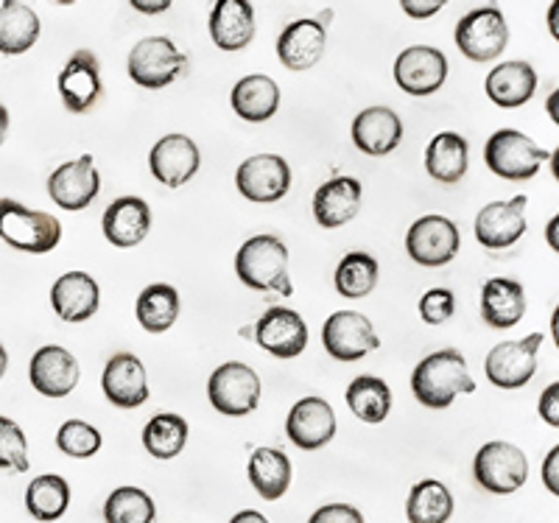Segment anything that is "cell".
Wrapping results in <instances>:
<instances>
[{"instance_id": "obj_1", "label": "cell", "mask_w": 559, "mask_h": 523, "mask_svg": "<svg viewBox=\"0 0 559 523\" xmlns=\"http://www.w3.org/2000/svg\"><path fill=\"white\" fill-rule=\"evenodd\" d=\"M412 390L423 406L448 408L456 395H473L476 381L467 372V361L459 350H437L417 364L412 376Z\"/></svg>"}, {"instance_id": "obj_2", "label": "cell", "mask_w": 559, "mask_h": 523, "mask_svg": "<svg viewBox=\"0 0 559 523\" xmlns=\"http://www.w3.org/2000/svg\"><path fill=\"white\" fill-rule=\"evenodd\" d=\"M236 272L243 286L254 292H272L292 297L294 286L288 277V249L277 236H254L238 249Z\"/></svg>"}, {"instance_id": "obj_3", "label": "cell", "mask_w": 559, "mask_h": 523, "mask_svg": "<svg viewBox=\"0 0 559 523\" xmlns=\"http://www.w3.org/2000/svg\"><path fill=\"white\" fill-rule=\"evenodd\" d=\"M0 238L20 252H51L62 241V224L43 211H28L14 199H0Z\"/></svg>"}, {"instance_id": "obj_4", "label": "cell", "mask_w": 559, "mask_h": 523, "mask_svg": "<svg viewBox=\"0 0 559 523\" xmlns=\"http://www.w3.org/2000/svg\"><path fill=\"white\" fill-rule=\"evenodd\" d=\"M484 161H487L489 171L498 174L501 179L526 182V179L540 171L543 163L551 161V154L537 146L532 138L518 132V129H501L487 141Z\"/></svg>"}, {"instance_id": "obj_5", "label": "cell", "mask_w": 559, "mask_h": 523, "mask_svg": "<svg viewBox=\"0 0 559 523\" xmlns=\"http://www.w3.org/2000/svg\"><path fill=\"white\" fill-rule=\"evenodd\" d=\"M188 64V57L168 37H146L129 54V76L140 87L159 90L185 76Z\"/></svg>"}, {"instance_id": "obj_6", "label": "cell", "mask_w": 559, "mask_h": 523, "mask_svg": "<svg viewBox=\"0 0 559 523\" xmlns=\"http://www.w3.org/2000/svg\"><path fill=\"white\" fill-rule=\"evenodd\" d=\"M476 482L484 490L496 492V496H509V492L521 490L528 479V460L526 453L512 442H487L476 453L473 462Z\"/></svg>"}, {"instance_id": "obj_7", "label": "cell", "mask_w": 559, "mask_h": 523, "mask_svg": "<svg viewBox=\"0 0 559 523\" xmlns=\"http://www.w3.org/2000/svg\"><path fill=\"white\" fill-rule=\"evenodd\" d=\"M207 397L222 415L243 417L261 401V378L247 364L227 361L210 376Z\"/></svg>"}, {"instance_id": "obj_8", "label": "cell", "mask_w": 559, "mask_h": 523, "mask_svg": "<svg viewBox=\"0 0 559 523\" xmlns=\"http://www.w3.org/2000/svg\"><path fill=\"white\" fill-rule=\"evenodd\" d=\"M509 26L507 17L498 7L473 9L464 14L456 26L459 51L473 62H492L507 51Z\"/></svg>"}, {"instance_id": "obj_9", "label": "cell", "mask_w": 559, "mask_h": 523, "mask_svg": "<svg viewBox=\"0 0 559 523\" xmlns=\"http://www.w3.org/2000/svg\"><path fill=\"white\" fill-rule=\"evenodd\" d=\"M543 333H532L518 342H501L489 350L484 361L489 383H496L498 390H521L537 372V350L543 345Z\"/></svg>"}, {"instance_id": "obj_10", "label": "cell", "mask_w": 559, "mask_h": 523, "mask_svg": "<svg viewBox=\"0 0 559 523\" xmlns=\"http://www.w3.org/2000/svg\"><path fill=\"white\" fill-rule=\"evenodd\" d=\"M322 345L336 361H358L381 347L372 322L358 311H336L322 328Z\"/></svg>"}, {"instance_id": "obj_11", "label": "cell", "mask_w": 559, "mask_h": 523, "mask_svg": "<svg viewBox=\"0 0 559 523\" xmlns=\"http://www.w3.org/2000/svg\"><path fill=\"white\" fill-rule=\"evenodd\" d=\"M462 247L459 227L445 216H423L408 227L406 249L419 266H445Z\"/></svg>"}, {"instance_id": "obj_12", "label": "cell", "mask_w": 559, "mask_h": 523, "mask_svg": "<svg viewBox=\"0 0 559 523\" xmlns=\"http://www.w3.org/2000/svg\"><path fill=\"white\" fill-rule=\"evenodd\" d=\"M448 79V59L431 45H414L394 62V82L408 96H431Z\"/></svg>"}, {"instance_id": "obj_13", "label": "cell", "mask_w": 559, "mask_h": 523, "mask_svg": "<svg viewBox=\"0 0 559 523\" xmlns=\"http://www.w3.org/2000/svg\"><path fill=\"white\" fill-rule=\"evenodd\" d=\"M236 182L249 202H280L292 188V168L277 154H258L241 163Z\"/></svg>"}, {"instance_id": "obj_14", "label": "cell", "mask_w": 559, "mask_h": 523, "mask_svg": "<svg viewBox=\"0 0 559 523\" xmlns=\"http://www.w3.org/2000/svg\"><path fill=\"white\" fill-rule=\"evenodd\" d=\"M102 191V177L90 154H82L79 161L62 163L48 177V193L62 211H84Z\"/></svg>"}, {"instance_id": "obj_15", "label": "cell", "mask_w": 559, "mask_h": 523, "mask_svg": "<svg viewBox=\"0 0 559 523\" xmlns=\"http://www.w3.org/2000/svg\"><path fill=\"white\" fill-rule=\"evenodd\" d=\"M104 395L118 408H138L148 401L146 367L132 353H115L104 367Z\"/></svg>"}, {"instance_id": "obj_16", "label": "cell", "mask_w": 559, "mask_h": 523, "mask_svg": "<svg viewBox=\"0 0 559 523\" xmlns=\"http://www.w3.org/2000/svg\"><path fill=\"white\" fill-rule=\"evenodd\" d=\"M526 197L512 202H489L476 216V238L487 249H507L526 233Z\"/></svg>"}, {"instance_id": "obj_17", "label": "cell", "mask_w": 559, "mask_h": 523, "mask_svg": "<svg viewBox=\"0 0 559 523\" xmlns=\"http://www.w3.org/2000/svg\"><path fill=\"white\" fill-rule=\"evenodd\" d=\"M254 342L272 356L294 358L306 350L308 325L292 308H269L254 325Z\"/></svg>"}, {"instance_id": "obj_18", "label": "cell", "mask_w": 559, "mask_h": 523, "mask_svg": "<svg viewBox=\"0 0 559 523\" xmlns=\"http://www.w3.org/2000/svg\"><path fill=\"white\" fill-rule=\"evenodd\" d=\"M102 68L93 51H76L59 73V96L70 112H87L102 96Z\"/></svg>"}, {"instance_id": "obj_19", "label": "cell", "mask_w": 559, "mask_h": 523, "mask_svg": "<svg viewBox=\"0 0 559 523\" xmlns=\"http://www.w3.org/2000/svg\"><path fill=\"white\" fill-rule=\"evenodd\" d=\"M288 440L302 451H317L336 437V415L322 397H302L286 420Z\"/></svg>"}, {"instance_id": "obj_20", "label": "cell", "mask_w": 559, "mask_h": 523, "mask_svg": "<svg viewBox=\"0 0 559 523\" xmlns=\"http://www.w3.org/2000/svg\"><path fill=\"white\" fill-rule=\"evenodd\" d=\"M28 376H32L34 390L39 395L64 397L76 390L82 370H79V361L73 358V353L59 345H48L34 353Z\"/></svg>"}, {"instance_id": "obj_21", "label": "cell", "mask_w": 559, "mask_h": 523, "mask_svg": "<svg viewBox=\"0 0 559 523\" xmlns=\"http://www.w3.org/2000/svg\"><path fill=\"white\" fill-rule=\"evenodd\" d=\"M328 45V28L319 20H294L277 39V57L288 71H311L322 59Z\"/></svg>"}, {"instance_id": "obj_22", "label": "cell", "mask_w": 559, "mask_h": 523, "mask_svg": "<svg viewBox=\"0 0 559 523\" xmlns=\"http://www.w3.org/2000/svg\"><path fill=\"white\" fill-rule=\"evenodd\" d=\"M152 174L168 188L185 186L202 166L199 146L185 134H168L152 148Z\"/></svg>"}, {"instance_id": "obj_23", "label": "cell", "mask_w": 559, "mask_h": 523, "mask_svg": "<svg viewBox=\"0 0 559 523\" xmlns=\"http://www.w3.org/2000/svg\"><path fill=\"white\" fill-rule=\"evenodd\" d=\"M102 227L107 241L115 243V247H138L152 230V211H148V204L143 199L121 197L107 207Z\"/></svg>"}, {"instance_id": "obj_24", "label": "cell", "mask_w": 559, "mask_h": 523, "mask_svg": "<svg viewBox=\"0 0 559 523\" xmlns=\"http://www.w3.org/2000/svg\"><path fill=\"white\" fill-rule=\"evenodd\" d=\"M361 207V182L353 177H336L324 182L313 197V216L324 230H336L358 216Z\"/></svg>"}, {"instance_id": "obj_25", "label": "cell", "mask_w": 559, "mask_h": 523, "mask_svg": "<svg viewBox=\"0 0 559 523\" xmlns=\"http://www.w3.org/2000/svg\"><path fill=\"white\" fill-rule=\"evenodd\" d=\"M210 37L222 51H243L254 37V9L247 0H218L210 12Z\"/></svg>"}, {"instance_id": "obj_26", "label": "cell", "mask_w": 559, "mask_h": 523, "mask_svg": "<svg viewBox=\"0 0 559 523\" xmlns=\"http://www.w3.org/2000/svg\"><path fill=\"white\" fill-rule=\"evenodd\" d=\"M403 141V123L397 112L389 107H369L353 121V143L364 154H381L394 152Z\"/></svg>"}, {"instance_id": "obj_27", "label": "cell", "mask_w": 559, "mask_h": 523, "mask_svg": "<svg viewBox=\"0 0 559 523\" xmlns=\"http://www.w3.org/2000/svg\"><path fill=\"white\" fill-rule=\"evenodd\" d=\"M98 283L87 272H68L51 288V306L64 322H84L98 311Z\"/></svg>"}, {"instance_id": "obj_28", "label": "cell", "mask_w": 559, "mask_h": 523, "mask_svg": "<svg viewBox=\"0 0 559 523\" xmlns=\"http://www.w3.org/2000/svg\"><path fill=\"white\" fill-rule=\"evenodd\" d=\"M526 313V292L518 281L492 277L484 283L481 292V317L489 328H515Z\"/></svg>"}, {"instance_id": "obj_29", "label": "cell", "mask_w": 559, "mask_h": 523, "mask_svg": "<svg viewBox=\"0 0 559 523\" xmlns=\"http://www.w3.org/2000/svg\"><path fill=\"white\" fill-rule=\"evenodd\" d=\"M537 90V73L528 62H503L487 76V96L503 109L523 107Z\"/></svg>"}, {"instance_id": "obj_30", "label": "cell", "mask_w": 559, "mask_h": 523, "mask_svg": "<svg viewBox=\"0 0 559 523\" xmlns=\"http://www.w3.org/2000/svg\"><path fill=\"white\" fill-rule=\"evenodd\" d=\"M233 109L236 116H241L249 123H263L277 112L280 107V87L274 84V79L263 76V73H252V76H243L241 82L233 87Z\"/></svg>"}, {"instance_id": "obj_31", "label": "cell", "mask_w": 559, "mask_h": 523, "mask_svg": "<svg viewBox=\"0 0 559 523\" xmlns=\"http://www.w3.org/2000/svg\"><path fill=\"white\" fill-rule=\"evenodd\" d=\"M39 17L28 3L7 0L0 3V54L17 57L34 48L39 39Z\"/></svg>"}, {"instance_id": "obj_32", "label": "cell", "mask_w": 559, "mask_h": 523, "mask_svg": "<svg viewBox=\"0 0 559 523\" xmlns=\"http://www.w3.org/2000/svg\"><path fill=\"white\" fill-rule=\"evenodd\" d=\"M471 166V146L462 134L442 132L426 148V168L437 182L453 186L467 174Z\"/></svg>"}, {"instance_id": "obj_33", "label": "cell", "mask_w": 559, "mask_h": 523, "mask_svg": "<svg viewBox=\"0 0 559 523\" xmlns=\"http://www.w3.org/2000/svg\"><path fill=\"white\" fill-rule=\"evenodd\" d=\"M249 482L258 496L266 501H277L292 487V462L277 448H258L249 456Z\"/></svg>"}, {"instance_id": "obj_34", "label": "cell", "mask_w": 559, "mask_h": 523, "mask_svg": "<svg viewBox=\"0 0 559 523\" xmlns=\"http://www.w3.org/2000/svg\"><path fill=\"white\" fill-rule=\"evenodd\" d=\"M70 507V485L57 476V473H45L28 485L26 490V510L28 515L43 523L59 521Z\"/></svg>"}, {"instance_id": "obj_35", "label": "cell", "mask_w": 559, "mask_h": 523, "mask_svg": "<svg viewBox=\"0 0 559 523\" xmlns=\"http://www.w3.org/2000/svg\"><path fill=\"white\" fill-rule=\"evenodd\" d=\"M349 412L364 423H383L392 408V390L383 378L358 376L347 387Z\"/></svg>"}, {"instance_id": "obj_36", "label": "cell", "mask_w": 559, "mask_h": 523, "mask_svg": "<svg viewBox=\"0 0 559 523\" xmlns=\"http://www.w3.org/2000/svg\"><path fill=\"white\" fill-rule=\"evenodd\" d=\"M408 523H448L453 515V496L442 482L426 479L412 487L406 501Z\"/></svg>"}, {"instance_id": "obj_37", "label": "cell", "mask_w": 559, "mask_h": 523, "mask_svg": "<svg viewBox=\"0 0 559 523\" xmlns=\"http://www.w3.org/2000/svg\"><path fill=\"white\" fill-rule=\"evenodd\" d=\"M134 311H138V322L146 328L148 333L168 331L179 317L177 288L168 286V283H154V286L143 288Z\"/></svg>"}, {"instance_id": "obj_38", "label": "cell", "mask_w": 559, "mask_h": 523, "mask_svg": "<svg viewBox=\"0 0 559 523\" xmlns=\"http://www.w3.org/2000/svg\"><path fill=\"white\" fill-rule=\"evenodd\" d=\"M378 275H381V269H378L376 258L367 252H349L336 269V288L342 297L358 300V297L376 292Z\"/></svg>"}, {"instance_id": "obj_39", "label": "cell", "mask_w": 559, "mask_h": 523, "mask_svg": "<svg viewBox=\"0 0 559 523\" xmlns=\"http://www.w3.org/2000/svg\"><path fill=\"white\" fill-rule=\"evenodd\" d=\"M188 442V423L179 415H157L143 428V445L154 460H174Z\"/></svg>"}, {"instance_id": "obj_40", "label": "cell", "mask_w": 559, "mask_h": 523, "mask_svg": "<svg viewBox=\"0 0 559 523\" xmlns=\"http://www.w3.org/2000/svg\"><path fill=\"white\" fill-rule=\"evenodd\" d=\"M157 507L152 496L140 487H118L104 504V521L107 523H154Z\"/></svg>"}, {"instance_id": "obj_41", "label": "cell", "mask_w": 559, "mask_h": 523, "mask_svg": "<svg viewBox=\"0 0 559 523\" xmlns=\"http://www.w3.org/2000/svg\"><path fill=\"white\" fill-rule=\"evenodd\" d=\"M102 431L93 428L84 420H68L57 431V445L59 451L73 456V460H90L102 451Z\"/></svg>"}, {"instance_id": "obj_42", "label": "cell", "mask_w": 559, "mask_h": 523, "mask_svg": "<svg viewBox=\"0 0 559 523\" xmlns=\"http://www.w3.org/2000/svg\"><path fill=\"white\" fill-rule=\"evenodd\" d=\"M0 471H28V442L23 428L0 415Z\"/></svg>"}, {"instance_id": "obj_43", "label": "cell", "mask_w": 559, "mask_h": 523, "mask_svg": "<svg viewBox=\"0 0 559 523\" xmlns=\"http://www.w3.org/2000/svg\"><path fill=\"white\" fill-rule=\"evenodd\" d=\"M453 311H456V297H453L451 288H431L419 300V317L428 325H442V322L451 320Z\"/></svg>"}, {"instance_id": "obj_44", "label": "cell", "mask_w": 559, "mask_h": 523, "mask_svg": "<svg viewBox=\"0 0 559 523\" xmlns=\"http://www.w3.org/2000/svg\"><path fill=\"white\" fill-rule=\"evenodd\" d=\"M308 523H364V515L349 504L319 507Z\"/></svg>"}, {"instance_id": "obj_45", "label": "cell", "mask_w": 559, "mask_h": 523, "mask_svg": "<svg viewBox=\"0 0 559 523\" xmlns=\"http://www.w3.org/2000/svg\"><path fill=\"white\" fill-rule=\"evenodd\" d=\"M540 417L551 428L559 426V383H548V390L540 395Z\"/></svg>"}, {"instance_id": "obj_46", "label": "cell", "mask_w": 559, "mask_h": 523, "mask_svg": "<svg viewBox=\"0 0 559 523\" xmlns=\"http://www.w3.org/2000/svg\"><path fill=\"white\" fill-rule=\"evenodd\" d=\"M445 7L442 0H403V12L408 14V17H431V14H437L439 9Z\"/></svg>"}, {"instance_id": "obj_47", "label": "cell", "mask_w": 559, "mask_h": 523, "mask_svg": "<svg viewBox=\"0 0 559 523\" xmlns=\"http://www.w3.org/2000/svg\"><path fill=\"white\" fill-rule=\"evenodd\" d=\"M543 485L557 496L559 492V448H551L548 460L543 462Z\"/></svg>"}, {"instance_id": "obj_48", "label": "cell", "mask_w": 559, "mask_h": 523, "mask_svg": "<svg viewBox=\"0 0 559 523\" xmlns=\"http://www.w3.org/2000/svg\"><path fill=\"white\" fill-rule=\"evenodd\" d=\"M132 7L143 14H163L171 9L168 0H132Z\"/></svg>"}, {"instance_id": "obj_49", "label": "cell", "mask_w": 559, "mask_h": 523, "mask_svg": "<svg viewBox=\"0 0 559 523\" xmlns=\"http://www.w3.org/2000/svg\"><path fill=\"white\" fill-rule=\"evenodd\" d=\"M229 523H269V518L261 515L258 510H243V512H238V515L233 518Z\"/></svg>"}, {"instance_id": "obj_50", "label": "cell", "mask_w": 559, "mask_h": 523, "mask_svg": "<svg viewBox=\"0 0 559 523\" xmlns=\"http://www.w3.org/2000/svg\"><path fill=\"white\" fill-rule=\"evenodd\" d=\"M7 132H9V109L0 104V146L7 141Z\"/></svg>"}, {"instance_id": "obj_51", "label": "cell", "mask_w": 559, "mask_h": 523, "mask_svg": "<svg viewBox=\"0 0 559 523\" xmlns=\"http://www.w3.org/2000/svg\"><path fill=\"white\" fill-rule=\"evenodd\" d=\"M548 238H551V247L557 249L559 247V241H557V218H551V224H548V233H546Z\"/></svg>"}, {"instance_id": "obj_52", "label": "cell", "mask_w": 559, "mask_h": 523, "mask_svg": "<svg viewBox=\"0 0 559 523\" xmlns=\"http://www.w3.org/2000/svg\"><path fill=\"white\" fill-rule=\"evenodd\" d=\"M9 367V356H7V347L0 345V378H3V372H7Z\"/></svg>"}, {"instance_id": "obj_53", "label": "cell", "mask_w": 559, "mask_h": 523, "mask_svg": "<svg viewBox=\"0 0 559 523\" xmlns=\"http://www.w3.org/2000/svg\"><path fill=\"white\" fill-rule=\"evenodd\" d=\"M551 32L557 37V7H551Z\"/></svg>"}, {"instance_id": "obj_54", "label": "cell", "mask_w": 559, "mask_h": 523, "mask_svg": "<svg viewBox=\"0 0 559 523\" xmlns=\"http://www.w3.org/2000/svg\"><path fill=\"white\" fill-rule=\"evenodd\" d=\"M551 118L557 121V96H551Z\"/></svg>"}]
</instances>
